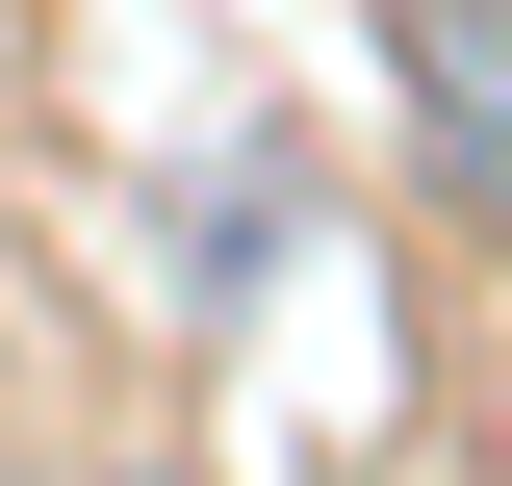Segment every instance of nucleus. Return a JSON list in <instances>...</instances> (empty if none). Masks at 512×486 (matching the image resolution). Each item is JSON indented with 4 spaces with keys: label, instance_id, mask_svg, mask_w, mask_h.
Listing matches in <instances>:
<instances>
[{
    "label": "nucleus",
    "instance_id": "f257e3e1",
    "mask_svg": "<svg viewBox=\"0 0 512 486\" xmlns=\"http://www.w3.org/2000/svg\"><path fill=\"white\" fill-rule=\"evenodd\" d=\"M384 103H410V180L512 256V0H384Z\"/></svg>",
    "mask_w": 512,
    "mask_h": 486
}]
</instances>
